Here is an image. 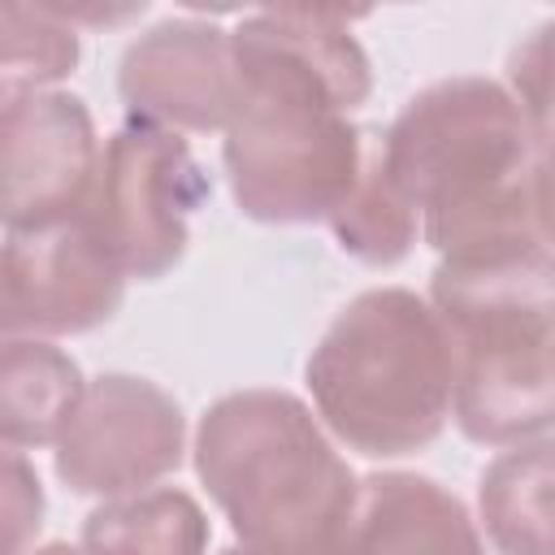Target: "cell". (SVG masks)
Returning <instances> with one entry per match:
<instances>
[{"label":"cell","mask_w":555,"mask_h":555,"mask_svg":"<svg viewBox=\"0 0 555 555\" xmlns=\"http://www.w3.org/2000/svg\"><path fill=\"white\" fill-rule=\"evenodd\" d=\"M304 382L338 442L369 460L412 455L451 416V338L429 299L408 286H373L325 325Z\"/></svg>","instance_id":"5b68a950"},{"label":"cell","mask_w":555,"mask_h":555,"mask_svg":"<svg viewBox=\"0 0 555 555\" xmlns=\"http://www.w3.org/2000/svg\"><path fill=\"white\" fill-rule=\"evenodd\" d=\"M429 304L451 338V416L468 442L555 429V256L533 238L438 256Z\"/></svg>","instance_id":"3957f363"},{"label":"cell","mask_w":555,"mask_h":555,"mask_svg":"<svg viewBox=\"0 0 555 555\" xmlns=\"http://www.w3.org/2000/svg\"><path fill=\"white\" fill-rule=\"evenodd\" d=\"M186 451V416L169 390L134 373H100L56 442V477L87 499H126L169 477Z\"/></svg>","instance_id":"52a82bcc"},{"label":"cell","mask_w":555,"mask_h":555,"mask_svg":"<svg viewBox=\"0 0 555 555\" xmlns=\"http://www.w3.org/2000/svg\"><path fill=\"white\" fill-rule=\"evenodd\" d=\"M238 108L221 165L243 217L260 225L330 221L351 195L369 130L351 121L373 95V65L351 17L334 9H256L230 30Z\"/></svg>","instance_id":"6da1fadb"},{"label":"cell","mask_w":555,"mask_h":555,"mask_svg":"<svg viewBox=\"0 0 555 555\" xmlns=\"http://www.w3.org/2000/svg\"><path fill=\"white\" fill-rule=\"evenodd\" d=\"M195 473L260 555H334L360 499L351 464L291 390H230L199 416Z\"/></svg>","instance_id":"277c9868"},{"label":"cell","mask_w":555,"mask_h":555,"mask_svg":"<svg viewBox=\"0 0 555 555\" xmlns=\"http://www.w3.org/2000/svg\"><path fill=\"white\" fill-rule=\"evenodd\" d=\"M334 555H486L464 499L421 473H373Z\"/></svg>","instance_id":"8fae6325"},{"label":"cell","mask_w":555,"mask_h":555,"mask_svg":"<svg viewBox=\"0 0 555 555\" xmlns=\"http://www.w3.org/2000/svg\"><path fill=\"white\" fill-rule=\"evenodd\" d=\"M477 512L499 555H555V438L499 451L477 481Z\"/></svg>","instance_id":"7c38bea8"},{"label":"cell","mask_w":555,"mask_h":555,"mask_svg":"<svg viewBox=\"0 0 555 555\" xmlns=\"http://www.w3.org/2000/svg\"><path fill=\"white\" fill-rule=\"evenodd\" d=\"M0 82L4 95L48 91L78 65V30L43 4H4L0 13Z\"/></svg>","instance_id":"2e32d148"},{"label":"cell","mask_w":555,"mask_h":555,"mask_svg":"<svg viewBox=\"0 0 555 555\" xmlns=\"http://www.w3.org/2000/svg\"><path fill=\"white\" fill-rule=\"evenodd\" d=\"M126 273L100 243L91 221H69L4 234V338L87 334L117 317Z\"/></svg>","instance_id":"ba28073f"},{"label":"cell","mask_w":555,"mask_h":555,"mask_svg":"<svg viewBox=\"0 0 555 555\" xmlns=\"http://www.w3.org/2000/svg\"><path fill=\"white\" fill-rule=\"evenodd\" d=\"M204 507L173 486L104 499L82 520V555H204L208 551Z\"/></svg>","instance_id":"5bb4252c"},{"label":"cell","mask_w":555,"mask_h":555,"mask_svg":"<svg viewBox=\"0 0 555 555\" xmlns=\"http://www.w3.org/2000/svg\"><path fill=\"white\" fill-rule=\"evenodd\" d=\"M507 91L529 126L533 152L555 160V17L538 22L507 56Z\"/></svg>","instance_id":"e0dca14e"},{"label":"cell","mask_w":555,"mask_h":555,"mask_svg":"<svg viewBox=\"0 0 555 555\" xmlns=\"http://www.w3.org/2000/svg\"><path fill=\"white\" fill-rule=\"evenodd\" d=\"M26 555H82V546H69V542H48V546H35Z\"/></svg>","instance_id":"ffe728a7"},{"label":"cell","mask_w":555,"mask_h":555,"mask_svg":"<svg viewBox=\"0 0 555 555\" xmlns=\"http://www.w3.org/2000/svg\"><path fill=\"white\" fill-rule=\"evenodd\" d=\"M382 160L438 256L533 238V139L512 91L486 74L421 87L382 130Z\"/></svg>","instance_id":"7a4b0ae2"},{"label":"cell","mask_w":555,"mask_h":555,"mask_svg":"<svg viewBox=\"0 0 555 555\" xmlns=\"http://www.w3.org/2000/svg\"><path fill=\"white\" fill-rule=\"evenodd\" d=\"M87 395L74 356L43 338H4L0 356V438L9 451L56 447Z\"/></svg>","instance_id":"4fadbf2b"},{"label":"cell","mask_w":555,"mask_h":555,"mask_svg":"<svg viewBox=\"0 0 555 555\" xmlns=\"http://www.w3.org/2000/svg\"><path fill=\"white\" fill-rule=\"evenodd\" d=\"M212 195L204 165L178 130L126 117L100 156L87 221L126 278H165L191 243V217Z\"/></svg>","instance_id":"8992f818"},{"label":"cell","mask_w":555,"mask_h":555,"mask_svg":"<svg viewBox=\"0 0 555 555\" xmlns=\"http://www.w3.org/2000/svg\"><path fill=\"white\" fill-rule=\"evenodd\" d=\"M43 525V490L22 451L4 455V555H26V542Z\"/></svg>","instance_id":"ac0fdd59"},{"label":"cell","mask_w":555,"mask_h":555,"mask_svg":"<svg viewBox=\"0 0 555 555\" xmlns=\"http://www.w3.org/2000/svg\"><path fill=\"white\" fill-rule=\"evenodd\" d=\"M91 108L69 91L4 95V234L87 212L100 173Z\"/></svg>","instance_id":"9c48e42d"},{"label":"cell","mask_w":555,"mask_h":555,"mask_svg":"<svg viewBox=\"0 0 555 555\" xmlns=\"http://www.w3.org/2000/svg\"><path fill=\"white\" fill-rule=\"evenodd\" d=\"M533 225L555 256V160L551 156H538L533 165Z\"/></svg>","instance_id":"d6986e66"},{"label":"cell","mask_w":555,"mask_h":555,"mask_svg":"<svg viewBox=\"0 0 555 555\" xmlns=\"http://www.w3.org/2000/svg\"><path fill=\"white\" fill-rule=\"evenodd\" d=\"M130 117L165 130H225L238 108L230 30L199 17H165L134 35L117 61Z\"/></svg>","instance_id":"30bf717a"},{"label":"cell","mask_w":555,"mask_h":555,"mask_svg":"<svg viewBox=\"0 0 555 555\" xmlns=\"http://www.w3.org/2000/svg\"><path fill=\"white\" fill-rule=\"evenodd\" d=\"M221 555H260V551H251V546H230V551H221Z\"/></svg>","instance_id":"44dd1931"},{"label":"cell","mask_w":555,"mask_h":555,"mask_svg":"<svg viewBox=\"0 0 555 555\" xmlns=\"http://www.w3.org/2000/svg\"><path fill=\"white\" fill-rule=\"evenodd\" d=\"M330 230L351 260L373 264V269L399 264L421 234V212L399 191V182L390 178V169L382 160V134L377 130H369L364 169H360L351 195L343 199V208L330 217Z\"/></svg>","instance_id":"9a60e30c"}]
</instances>
